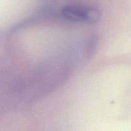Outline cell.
Masks as SVG:
<instances>
[{
  "mask_svg": "<svg viewBox=\"0 0 131 131\" xmlns=\"http://www.w3.org/2000/svg\"><path fill=\"white\" fill-rule=\"evenodd\" d=\"M59 14L63 19L80 23H94L100 17V12L96 8L80 5L66 6L62 8Z\"/></svg>",
  "mask_w": 131,
  "mask_h": 131,
  "instance_id": "cell-1",
  "label": "cell"
}]
</instances>
